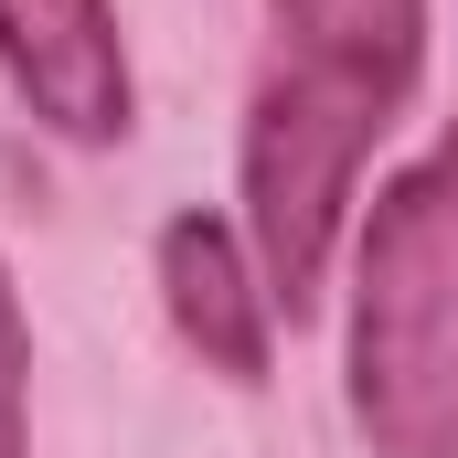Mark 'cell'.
Masks as SVG:
<instances>
[{
    "label": "cell",
    "mask_w": 458,
    "mask_h": 458,
    "mask_svg": "<svg viewBox=\"0 0 458 458\" xmlns=\"http://www.w3.org/2000/svg\"><path fill=\"white\" fill-rule=\"evenodd\" d=\"M342 416L373 458H458V117L352 214Z\"/></svg>",
    "instance_id": "cell-2"
},
{
    "label": "cell",
    "mask_w": 458,
    "mask_h": 458,
    "mask_svg": "<svg viewBox=\"0 0 458 458\" xmlns=\"http://www.w3.org/2000/svg\"><path fill=\"white\" fill-rule=\"evenodd\" d=\"M0 458H32V310L0 256Z\"/></svg>",
    "instance_id": "cell-5"
},
{
    "label": "cell",
    "mask_w": 458,
    "mask_h": 458,
    "mask_svg": "<svg viewBox=\"0 0 458 458\" xmlns=\"http://www.w3.org/2000/svg\"><path fill=\"white\" fill-rule=\"evenodd\" d=\"M267 32L277 43L234 139V225L299 331L362 214V171L427 75V0H267Z\"/></svg>",
    "instance_id": "cell-1"
},
{
    "label": "cell",
    "mask_w": 458,
    "mask_h": 458,
    "mask_svg": "<svg viewBox=\"0 0 458 458\" xmlns=\"http://www.w3.org/2000/svg\"><path fill=\"white\" fill-rule=\"evenodd\" d=\"M149 277H160V310H171V331H182V352L203 373H225L245 394L277 373V299H267L256 245H245L234 214L182 203L171 225L149 234Z\"/></svg>",
    "instance_id": "cell-4"
},
{
    "label": "cell",
    "mask_w": 458,
    "mask_h": 458,
    "mask_svg": "<svg viewBox=\"0 0 458 458\" xmlns=\"http://www.w3.org/2000/svg\"><path fill=\"white\" fill-rule=\"evenodd\" d=\"M0 75L64 149H117L139 128L117 0H0Z\"/></svg>",
    "instance_id": "cell-3"
}]
</instances>
